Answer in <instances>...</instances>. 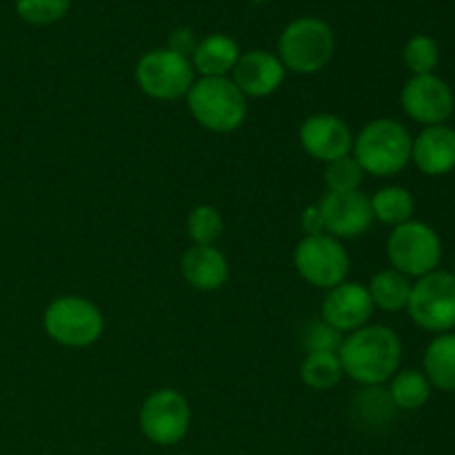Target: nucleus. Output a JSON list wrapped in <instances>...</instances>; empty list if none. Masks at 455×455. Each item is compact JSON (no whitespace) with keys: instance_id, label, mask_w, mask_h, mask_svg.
Returning a JSON list of instances; mask_svg holds the SVG:
<instances>
[{"instance_id":"obj_1","label":"nucleus","mask_w":455,"mask_h":455,"mask_svg":"<svg viewBox=\"0 0 455 455\" xmlns=\"http://www.w3.org/2000/svg\"><path fill=\"white\" fill-rule=\"evenodd\" d=\"M345 376L360 387H380L394 378L403 363V340L387 324H364L347 333L340 349Z\"/></svg>"},{"instance_id":"obj_2","label":"nucleus","mask_w":455,"mask_h":455,"mask_svg":"<svg viewBox=\"0 0 455 455\" xmlns=\"http://www.w3.org/2000/svg\"><path fill=\"white\" fill-rule=\"evenodd\" d=\"M413 136L394 118H376L360 129L354 138L351 156L364 173L376 178L398 176L411 163Z\"/></svg>"},{"instance_id":"obj_3","label":"nucleus","mask_w":455,"mask_h":455,"mask_svg":"<svg viewBox=\"0 0 455 455\" xmlns=\"http://www.w3.org/2000/svg\"><path fill=\"white\" fill-rule=\"evenodd\" d=\"M336 52L333 29L315 16H302L289 22L278 38V58L284 69L300 76L323 71Z\"/></svg>"},{"instance_id":"obj_4","label":"nucleus","mask_w":455,"mask_h":455,"mask_svg":"<svg viewBox=\"0 0 455 455\" xmlns=\"http://www.w3.org/2000/svg\"><path fill=\"white\" fill-rule=\"evenodd\" d=\"M185 98L196 123L213 133H231L247 120V98L229 76L198 78Z\"/></svg>"},{"instance_id":"obj_5","label":"nucleus","mask_w":455,"mask_h":455,"mask_svg":"<svg viewBox=\"0 0 455 455\" xmlns=\"http://www.w3.org/2000/svg\"><path fill=\"white\" fill-rule=\"evenodd\" d=\"M387 258L391 262V269L418 280L440 269L443 240L438 231L427 222L409 220L391 229L387 238Z\"/></svg>"},{"instance_id":"obj_6","label":"nucleus","mask_w":455,"mask_h":455,"mask_svg":"<svg viewBox=\"0 0 455 455\" xmlns=\"http://www.w3.org/2000/svg\"><path fill=\"white\" fill-rule=\"evenodd\" d=\"M44 333L69 349H83L100 340L105 318L98 305L83 296H60L44 309Z\"/></svg>"},{"instance_id":"obj_7","label":"nucleus","mask_w":455,"mask_h":455,"mask_svg":"<svg viewBox=\"0 0 455 455\" xmlns=\"http://www.w3.org/2000/svg\"><path fill=\"white\" fill-rule=\"evenodd\" d=\"M407 314L422 331L435 336L455 331V275L451 271L435 269L413 280Z\"/></svg>"},{"instance_id":"obj_8","label":"nucleus","mask_w":455,"mask_h":455,"mask_svg":"<svg viewBox=\"0 0 455 455\" xmlns=\"http://www.w3.org/2000/svg\"><path fill=\"white\" fill-rule=\"evenodd\" d=\"M293 267L311 287L329 291L347 280L351 269L345 244L329 234L305 235L293 249Z\"/></svg>"},{"instance_id":"obj_9","label":"nucleus","mask_w":455,"mask_h":455,"mask_svg":"<svg viewBox=\"0 0 455 455\" xmlns=\"http://www.w3.org/2000/svg\"><path fill=\"white\" fill-rule=\"evenodd\" d=\"M136 83L145 96L154 100H178L189 93L196 71L189 58L169 47L147 52L136 65Z\"/></svg>"},{"instance_id":"obj_10","label":"nucleus","mask_w":455,"mask_h":455,"mask_svg":"<svg viewBox=\"0 0 455 455\" xmlns=\"http://www.w3.org/2000/svg\"><path fill=\"white\" fill-rule=\"evenodd\" d=\"M191 427V407L176 389H158L140 407V429L158 447L178 444Z\"/></svg>"},{"instance_id":"obj_11","label":"nucleus","mask_w":455,"mask_h":455,"mask_svg":"<svg viewBox=\"0 0 455 455\" xmlns=\"http://www.w3.org/2000/svg\"><path fill=\"white\" fill-rule=\"evenodd\" d=\"M400 105L404 114L422 127L447 124L455 111V93L440 76H411L400 92Z\"/></svg>"},{"instance_id":"obj_12","label":"nucleus","mask_w":455,"mask_h":455,"mask_svg":"<svg viewBox=\"0 0 455 455\" xmlns=\"http://www.w3.org/2000/svg\"><path fill=\"white\" fill-rule=\"evenodd\" d=\"M354 132L349 124L333 114H314L305 118L298 132L302 149L318 163H333L345 158L354 149Z\"/></svg>"},{"instance_id":"obj_13","label":"nucleus","mask_w":455,"mask_h":455,"mask_svg":"<svg viewBox=\"0 0 455 455\" xmlns=\"http://www.w3.org/2000/svg\"><path fill=\"white\" fill-rule=\"evenodd\" d=\"M318 209L324 222V234L338 240L358 238L373 225L371 203L363 191H349V194L327 191L318 203Z\"/></svg>"},{"instance_id":"obj_14","label":"nucleus","mask_w":455,"mask_h":455,"mask_svg":"<svg viewBox=\"0 0 455 455\" xmlns=\"http://www.w3.org/2000/svg\"><path fill=\"white\" fill-rule=\"evenodd\" d=\"M373 309L376 307H373L367 287L345 280L342 284L327 291L323 300V309H320V318L331 324L333 329H338L342 336H347V333L369 324Z\"/></svg>"},{"instance_id":"obj_15","label":"nucleus","mask_w":455,"mask_h":455,"mask_svg":"<svg viewBox=\"0 0 455 455\" xmlns=\"http://www.w3.org/2000/svg\"><path fill=\"white\" fill-rule=\"evenodd\" d=\"M284 76H287V69L280 62L278 53L262 52V49L240 53V60L231 71V80L244 98L271 96L284 83Z\"/></svg>"},{"instance_id":"obj_16","label":"nucleus","mask_w":455,"mask_h":455,"mask_svg":"<svg viewBox=\"0 0 455 455\" xmlns=\"http://www.w3.org/2000/svg\"><path fill=\"white\" fill-rule=\"evenodd\" d=\"M411 163L425 176H449L455 169V129L451 124L422 127V132L413 138Z\"/></svg>"},{"instance_id":"obj_17","label":"nucleus","mask_w":455,"mask_h":455,"mask_svg":"<svg viewBox=\"0 0 455 455\" xmlns=\"http://www.w3.org/2000/svg\"><path fill=\"white\" fill-rule=\"evenodd\" d=\"M182 278L198 291H218L229 280V262L218 247L194 244L180 260Z\"/></svg>"},{"instance_id":"obj_18","label":"nucleus","mask_w":455,"mask_h":455,"mask_svg":"<svg viewBox=\"0 0 455 455\" xmlns=\"http://www.w3.org/2000/svg\"><path fill=\"white\" fill-rule=\"evenodd\" d=\"M238 60V43L227 34H209L207 38L198 40L191 53V65H194V71H198L200 78H225L234 71Z\"/></svg>"},{"instance_id":"obj_19","label":"nucleus","mask_w":455,"mask_h":455,"mask_svg":"<svg viewBox=\"0 0 455 455\" xmlns=\"http://www.w3.org/2000/svg\"><path fill=\"white\" fill-rule=\"evenodd\" d=\"M422 373L431 387L443 394H455V331L440 333L427 345Z\"/></svg>"},{"instance_id":"obj_20","label":"nucleus","mask_w":455,"mask_h":455,"mask_svg":"<svg viewBox=\"0 0 455 455\" xmlns=\"http://www.w3.org/2000/svg\"><path fill=\"white\" fill-rule=\"evenodd\" d=\"M413 280L395 269H382L369 280L367 291L376 309L387 311V314H398L407 309L409 298H411Z\"/></svg>"},{"instance_id":"obj_21","label":"nucleus","mask_w":455,"mask_h":455,"mask_svg":"<svg viewBox=\"0 0 455 455\" xmlns=\"http://www.w3.org/2000/svg\"><path fill=\"white\" fill-rule=\"evenodd\" d=\"M387 391L398 411H418L429 403L434 387L427 380L422 369H398Z\"/></svg>"},{"instance_id":"obj_22","label":"nucleus","mask_w":455,"mask_h":455,"mask_svg":"<svg viewBox=\"0 0 455 455\" xmlns=\"http://www.w3.org/2000/svg\"><path fill=\"white\" fill-rule=\"evenodd\" d=\"M369 203H371L373 220L382 222V225H389L391 229L413 220V212H416L413 194L407 187L400 185L382 187V189H378L376 194L369 198Z\"/></svg>"},{"instance_id":"obj_23","label":"nucleus","mask_w":455,"mask_h":455,"mask_svg":"<svg viewBox=\"0 0 455 455\" xmlns=\"http://www.w3.org/2000/svg\"><path fill=\"white\" fill-rule=\"evenodd\" d=\"M351 418L355 420V425H363L367 429L373 427H382L387 422L394 420V413L398 409L394 407L389 398V391L385 389V385L380 387H363L358 394L351 400Z\"/></svg>"},{"instance_id":"obj_24","label":"nucleus","mask_w":455,"mask_h":455,"mask_svg":"<svg viewBox=\"0 0 455 455\" xmlns=\"http://www.w3.org/2000/svg\"><path fill=\"white\" fill-rule=\"evenodd\" d=\"M300 378L309 389L329 391L345 378L340 355L324 351V354H307L300 364Z\"/></svg>"},{"instance_id":"obj_25","label":"nucleus","mask_w":455,"mask_h":455,"mask_svg":"<svg viewBox=\"0 0 455 455\" xmlns=\"http://www.w3.org/2000/svg\"><path fill=\"white\" fill-rule=\"evenodd\" d=\"M225 231V220L213 204H198L187 218V235L194 244L213 247Z\"/></svg>"},{"instance_id":"obj_26","label":"nucleus","mask_w":455,"mask_h":455,"mask_svg":"<svg viewBox=\"0 0 455 455\" xmlns=\"http://www.w3.org/2000/svg\"><path fill=\"white\" fill-rule=\"evenodd\" d=\"M404 67L411 71V76L435 74L440 65V47L431 36L416 34L407 40L403 49Z\"/></svg>"},{"instance_id":"obj_27","label":"nucleus","mask_w":455,"mask_h":455,"mask_svg":"<svg viewBox=\"0 0 455 455\" xmlns=\"http://www.w3.org/2000/svg\"><path fill=\"white\" fill-rule=\"evenodd\" d=\"M364 176L363 167L354 156H345L324 167V185L329 194H349V191H360Z\"/></svg>"},{"instance_id":"obj_28","label":"nucleus","mask_w":455,"mask_h":455,"mask_svg":"<svg viewBox=\"0 0 455 455\" xmlns=\"http://www.w3.org/2000/svg\"><path fill=\"white\" fill-rule=\"evenodd\" d=\"M342 340H345V336L331 324L324 323L323 318L309 320L300 331V345L305 354H324V351L338 354Z\"/></svg>"},{"instance_id":"obj_29","label":"nucleus","mask_w":455,"mask_h":455,"mask_svg":"<svg viewBox=\"0 0 455 455\" xmlns=\"http://www.w3.org/2000/svg\"><path fill=\"white\" fill-rule=\"evenodd\" d=\"M71 0H16V13L25 22L47 27L67 16Z\"/></svg>"},{"instance_id":"obj_30","label":"nucleus","mask_w":455,"mask_h":455,"mask_svg":"<svg viewBox=\"0 0 455 455\" xmlns=\"http://www.w3.org/2000/svg\"><path fill=\"white\" fill-rule=\"evenodd\" d=\"M196 44H198V40H196L194 31L185 29V27H182V29H176L172 36H169V49L176 53H180V56L189 58V60H191V53H194Z\"/></svg>"},{"instance_id":"obj_31","label":"nucleus","mask_w":455,"mask_h":455,"mask_svg":"<svg viewBox=\"0 0 455 455\" xmlns=\"http://www.w3.org/2000/svg\"><path fill=\"white\" fill-rule=\"evenodd\" d=\"M300 229L305 231V235L324 234V222L323 216H320L318 204H309V207L300 213Z\"/></svg>"},{"instance_id":"obj_32","label":"nucleus","mask_w":455,"mask_h":455,"mask_svg":"<svg viewBox=\"0 0 455 455\" xmlns=\"http://www.w3.org/2000/svg\"><path fill=\"white\" fill-rule=\"evenodd\" d=\"M249 3H256V4H260V3H267V0H249Z\"/></svg>"},{"instance_id":"obj_33","label":"nucleus","mask_w":455,"mask_h":455,"mask_svg":"<svg viewBox=\"0 0 455 455\" xmlns=\"http://www.w3.org/2000/svg\"><path fill=\"white\" fill-rule=\"evenodd\" d=\"M451 274L455 275V260H453V271H451Z\"/></svg>"},{"instance_id":"obj_34","label":"nucleus","mask_w":455,"mask_h":455,"mask_svg":"<svg viewBox=\"0 0 455 455\" xmlns=\"http://www.w3.org/2000/svg\"><path fill=\"white\" fill-rule=\"evenodd\" d=\"M178 455H182V453H178Z\"/></svg>"}]
</instances>
